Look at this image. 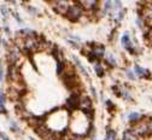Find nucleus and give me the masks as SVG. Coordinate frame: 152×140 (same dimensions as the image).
Masks as SVG:
<instances>
[{"mask_svg": "<svg viewBox=\"0 0 152 140\" xmlns=\"http://www.w3.org/2000/svg\"><path fill=\"white\" fill-rule=\"evenodd\" d=\"M112 91L117 97H121V88L118 86H112Z\"/></svg>", "mask_w": 152, "mask_h": 140, "instance_id": "nucleus-28", "label": "nucleus"}, {"mask_svg": "<svg viewBox=\"0 0 152 140\" xmlns=\"http://www.w3.org/2000/svg\"><path fill=\"white\" fill-rule=\"evenodd\" d=\"M0 138H1L3 140H10V138L5 133H3V132H0Z\"/></svg>", "mask_w": 152, "mask_h": 140, "instance_id": "nucleus-32", "label": "nucleus"}, {"mask_svg": "<svg viewBox=\"0 0 152 140\" xmlns=\"http://www.w3.org/2000/svg\"><path fill=\"white\" fill-rule=\"evenodd\" d=\"M147 129H148V134H152V118L147 121Z\"/></svg>", "mask_w": 152, "mask_h": 140, "instance_id": "nucleus-30", "label": "nucleus"}, {"mask_svg": "<svg viewBox=\"0 0 152 140\" xmlns=\"http://www.w3.org/2000/svg\"><path fill=\"white\" fill-rule=\"evenodd\" d=\"M92 54L94 56V58L97 59V61H100L102 58H104L105 56V46L102 45V44H93L91 45V50Z\"/></svg>", "mask_w": 152, "mask_h": 140, "instance_id": "nucleus-6", "label": "nucleus"}, {"mask_svg": "<svg viewBox=\"0 0 152 140\" xmlns=\"http://www.w3.org/2000/svg\"><path fill=\"white\" fill-rule=\"evenodd\" d=\"M80 97H81V94H80L77 91H74V92L71 93V95L66 99V102H65V106L68 108V110L75 111L76 109H79Z\"/></svg>", "mask_w": 152, "mask_h": 140, "instance_id": "nucleus-3", "label": "nucleus"}, {"mask_svg": "<svg viewBox=\"0 0 152 140\" xmlns=\"http://www.w3.org/2000/svg\"><path fill=\"white\" fill-rule=\"evenodd\" d=\"M79 109H81V111H86V110H91V109H93L92 99H91L89 97H87V95H81V97H80Z\"/></svg>", "mask_w": 152, "mask_h": 140, "instance_id": "nucleus-10", "label": "nucleus"}, {"mask_svg": "<svg viewBox=\"0 0 152 140\" xmlns=\"http://www.w3.org/2000/svg\"><path fill=\"white\" fill-rule=\"evenodd\" d=\"M5 100H6V98L5 95L3 94V92L0 91V112H1L3 115L6 114V109H5Z\"/></svg>", "mask_w": 152, "mask_h": 140, "instance_id": "nucleus-18", "label": "nucleus"}, {"mask_svg": "<svg viewBox=\"0 0 152 140\" xmlns=\"http://www.w3.org/2000/svg\"><path fill=\"white\" fill-rule=\"evenodd\" d=\"M0 41H1V40H0Z\"/></svg>", "mask_w": 152, "mask_h": 140, "instance_id": "nucleus-38", "label": "nucleus"}, {"mask_svg": "<svg viewBox=\"0 0 152 140\" xmlns=\"http://www.w3.org/2000/svg\"><path fill=\"white\" fill-rule=\"evenodd\" d=\"M37 34L31 30V29H28V28H24V29H21L17 32V37H22V39H29V37H36Z\"/></svg>", "mask_w": 152, "mask_h": 140, "instance_id": "nucleus-12", "label": "nucleus"}, {"mask_svg": "<svg viewBox=\"0 0 152 140\" xmlns=\"http://www.w3.org/2000/svg\"><path fill=\"white\" fill-rule=\"evenodd\" d=\"M105 58H106V62H107L111 67H116V59H115V57H113L112 53H107Z\"/></svg>", "mask_w": 152, "mask_h": 140, "instance_id": "nucleus-22", "label": "nucleus"}, {"mask_svg": "<svg viewBox=\"0 0 152 140\" xmlns=\"http://www.w3.org/2000/svg\"><path fill=\"white\" fill-rule=\"evenodd\" d=\"M26 9H27L29 12H31L33 15H36V13H37V10H36V9H34V7H31V6H27Z\"/></svg>", "mask_w": 152, "mask_h": 140, "instance_id": "nucleus-31", "label": "nucleus"}, {"mask_svg": "<svg viewBox=\"0 0 152 140\" xmlns=\"http://www.w3.org/2000/svg\"><path fill=\"white\" fill-rule=\"evenodd\" d=\"M13 16H15V18L17 19V21H18V22H20V23H22V19H21L20 15H18V13H13Z\"/></svg>", "mask_w": 152, "mask_h": 140, "instance_id": "nucleus-34", "label": "nucleus"}, {"mask_svg": "<svg viewBox=\"0 0 152 140\" xmlns=\"http://www.w3.org/2000/svg\"><path fill=\"white\" fill-rule=\"evenodd\" d=\"M122 140H137V136L132 133L130 129H127L123 132V135H122Z\"/></svg>", "mask_w": 152, "mask_h": 140, "instance_id": "nucleus-17", "label": "nucleus"}, {"mask_svg": "<svg viewBox=\"0 0 152 140\" xmlns=\"http://www.w3.org/2000/svg\"><path fill=\"white\" fill-rule=\"evenodd\" d=\"M126 76L130 80V81H134V80L137 78V76H135V74L133 70H126Z\"/></svg>", "mask_w": 152, "mask_h": 140, "instance_id": "nucleus-24", "label": "nucleus"}, {"mask_svg": "<svg viewBox=\"0 0 152 140\" xmlns=\"http://www.w3.org/2000/svg\"><path fill=\"white\" fill-rule=\"evenodd\" d=\"M20 58H21V50L17 46H12L6 56V61L9 62V64L17 65V62L20 61Z\"/></svg>", "mask_w": 152, "mask_h": 140, "instance_id": "nucleus-5", "label": "nucleus"}, {"mask_svg": "<svg viewBox=\"0 0 152 140\" xmlns=\"http://www.w3.org/2000/svg\"><path fill=\"white\" fill-rule=\"evenodd\" d=\"M132 133L134 134L137 138H140V136H145L148 134V129H147V122H144V121H139L138 123H135L133 126V128L130 129Z\"/></svg>", "mask_w": 152, "mask_h": 140, "instance_id": "nucleus-4", "label": "nucleus"}, {"mask_svg": "<svg viewBox=\"0 0 152 140\" xmlns=\"http://www.w3.org/2000/svg\"><path fill=\"white\" fill-rule=\"evenodd\" d=\"M65 71V63L64 62H57L56 64V73L58 75H62Z\"/></svg>", "mask_w": 152, "mask_h": 140, "instance_id": "nucleus-19", "label": "nucleus"}, {"mask_svg": "<svg viewBox=\"0 0 152 140\" xmlns=\"http://www.w3.org/2000/svg\"><path fill=\"white\" fill-rule=\"evenodd\" d=\"M93 140H97V139H93Z\"/></svg>", "mask_w": 152, "mask_h": 140, "instance_id": "nucleus-37", "label": "nucleus"}, {"mask_svg": "<svg viewBox=\"0 0 152 140\" xmlns=\"http://www.w3.org/2000/svg\"><path fill=\"white\" fill-rule=\"evenodd\" d=\"M0 10H1V13H3V16H4V18H7L9 17V9H7V6H5V5H1L0 6Z\"/></svg>", "mask_w": 152, "mask_h": 140, "instance_id": "nucleus-25", "label": "nucleus"}, {"mask_svg": "<svg viewBox=\"0 0 152 140\" xmlns=\"http://www.w3.org/2000/svg\"><path fill=\"white\" fill-rule=\"evenodd\" d=\"M134 74H135V76H138V77H142V78H151V73H150L147 69L141 68V67H140V65H138V64H135V65H134Z\"/></svg>", "mask_w": 152, "mask_h": 140, "instance_id": "nucleus-11", "label": "nucleus"}, {"mask_svg": "<svg viewBox=\"0 0 152 140\" xmlns=\"http://www.w3.org/2000/svg\"><path fill=\"white\" fill-rule=\"evenodd\" d=\"M94 71H96V74H97L99 77H103V76H104L105 70H104V65L100 63V61L94 62Z\"/></svg>", "mask_w": 152, "mask_h": 140, "instance_id": "nucleus-13", "label": "nucleus"}, {"mask_svg": "<svg viewBox=\"0 0 152 140\" xmlns=\"http://www.w3.org/2000/svg\"><path fill=\"white\" fill-rule=\"evenodd\" d=\"M91 91H92V94L94 95V98H97V97H98V94H97V91H96V88H94V87H91Z\"/></svg>", "mask_w": 152, "mask_h": 140, "instance_id": "nucleus-33", "label": "nucleus"}, {"mask_svg": "<svg viewBox=\"0 0 152 140\" xmlns=\"http://www.w3.org/2000/svg\"><path fill=\"white\" fill-rule=\"evenodd\" d=\"M79 4L82 6L83 11H96L99 9V1H96V0H85V1H79Z\"/></svg>", "mask_w": 152, "mask_h": 140, "instance_id": "nucleus-9", "label": "nucleus"}, {"mask_svg": "<svg viewBox=\"0 0 152 140\" xmlns=\"http://www.w3.org/2000/svg\"><path fill=\"white\" fill-rule=\"evenodd\" d=\"M105 106H106V109L109 111H113V110H115V104H113L111 100H106L105 102Z\"/></svg>", "mask_w": 152, "mask_h": 140, "instance_id": "nucleus-26", "label": "nucleus"}, {"mask_svg": "<svg viewBox=\"0 0 152 140\" xmlns=\"http://www.w3.org/2000/svg\"><path fill=\"white\" fill-rule=\"evenodd\" d=\"M6 76L10 80V82H12V84H20V82H22L21 70H20V67H17V65L9 64Z\"/></svg>", "mask_w": 152, "mask_h": 140, "instance_id": "nucleus-2", "label": "nucleus"}, {"mask_svg": "<svg viewBox=\"0 0 152 140\" xmlns=\"http://www.w3.org/2000/svg\"><path fill=\"white\" fill-rule=\"evenodd\" d=\"M63 136H64V140H83L82 136L75 135L72 133H65V134H63Z\"/></svg>", "mask_w": 152, "mask_h": 140, "instance_id": "nucleus-21", "label": "nucleus"}, {"mask_svg": "<svg viewBox=\"0 0 152 140\" xmlns=\"http://www.w3.org/2000/svg\"><path fill=\"white\" fill-rule=\"evenodd\" d=\"M147 36H148V39H150V41H151V45H152V29H150V32L146 34Z\"/></svg>", "mask_w": 152, "mask_h": 140, "instance_id": "nucleus-35", "label": "nucleus"}, {"mask_svg": "<svg viewBox=\"0 0 152 140\" xmlns=\"http://www.w3.org/2000/svg\"><path fill=\"white\" fill-rule=\"evenodd\" d=\"M137 24H138L139 28H144V27H145V26H144V19H142V17H139V18L137 19Z\"/></svg>", "mask_w": 152, "mask_h": 140, "instance_id": "nucleus-29", "label": "nucleus"}, {"mask_svg": "<svg viewBox=\"0 0 152 140\" xmlns=\"http://www.w3.org/2000/svg\"><path fill=\"white\" fill-rule=\"evenodd\" d=\"M29 140H35V139L34 138H29Z\"/></svg>", "mask_w": 152, "mask_h": 140, "instance_id": "nucleus-36", "label": "nucleus"}, {"mask_svg": "<svg viewBox=\"0 0 152 140\" xmlns=\"http://www.w3.org/2000/svg\"><path fill=\"white\" fill-rule=\"evenodd\" d=\"M103 5H104V6L102 7V15H105L109 10L112 9V1H105Z\"/></svg>", "mask_w": 152, "mask_h": 140, "instance_id": "nucleus-23", "label": "nucleus"}, {"mask_svg": "<svg viewBox=\"0 0 152 140\" xmlns=\"http://www.w3.org/2000/svg\"><path fill=\"white\" fill-rule=\"evenodd\" d=\"M121 41H122V46H123L129 53H132V54H138V51L135 50L134 45L132 44V41H130V36H129L128 33H124V34H123V36H122V39H121Z\"/></svg>", "mask_w": 152, "mask_h": 140, "instance_id": "nucleus-7", "label": "nucleus"}, {"mask_svg": "<svg viewBox=\"0 0 152 140\" xmlns=\"http://www.w3.org/2000/svg\"><path fill=\"white\" fill-rule=\"evenodd\" d=\"M121 97L123 98V99H126V100H129V102H132L133 100V97L130 95V93H129V91L127 89V88H121Z\"/></svg>", "mask_w": 152, "mask_h": 140, "instance_id": "nucleus-20", "label": "nucleus"}, {"mask_svg": "<svg viewBox=\"0 0 152 140\" xmlns=\"http://www.w3.org/2000/svg\"><path fill=\"white\" fill-rule=\"evenodd\" d=\"M128 119H129V122L132 123H138L139 121H141L142 119V116L139 114V112H130L129 116H128Z\"/></svg>", "mask_w": 152, "mask_h": 140, "instance_id": "nucleus-14", "label": "nucleus"}, {"mask_svg": "<svg viewBox=\"0 0 152 140\" xmlns=\"http://www.w3.org/2000/svg\"><path fill=\"white\" fill-rule=\"evenodd\" d=\"M52 4L54 5L53 6L54 11L58 15H63V16L66 15V12L69 10V3L68 1H64V0H58V1H53Z\"/></svg>", "mask_w": 152, "mask_h": 140, "instance_id": "nucleus-8", "label": "nucleus"}, {"mask_svg": "<svg viewBox=\"0 0 152 140\" xmlns=\"http://www.w3.org/2000/svg\"><path fill=\"white\" fill-rule=\"evenodd\" d=\"M72 59H74V62H75V65L77 67V68L80 69V71H81V73H82V74H83V75H85L87 78H88V77H89V75H88V71H87V70L85 69V67L81 64V62L79 61V58H77V57H75V56H72Z\"/></svg>", "mask_w": 152, "mask_h": 140, "instance_id": "nucleus-15", "label": "nucleus"}, {"mask_svg": "<svg viewBox=\"0 0 152 140\" xmlns=\"http://www.w3.org/2000/svg\"><path fill=\"white\" fill-rule=\"evenodd\" d=\"M10 125H11V129H12V130H13L15 133H17V132H18V133H20V132H21V129H20V127H18V126L16 125V122H13V121H11V122H10Z\"/></svg>", "mask_w": 152, "mask_h": 140, "instance_id": "nucleus-27", "label": "nucleus"}, {"mask_svg": "<svg viewBox=\"0 0 152 140\" xmlns=\"http://www.w3.org/2000/svg\"><path fill=\"white\" fill-rule=\"evenodd\" d=\"M117 139V134L113 129L106 128V134H105V140H116Z\"/></svg>", "mask_w": 152, "mask_h": 140, "instance_id": "nucleus-16", "label": "nucleus"}, {"mask_svg": "<svg viewBox=\"0 0 152 140\" xmlns=\"http://www.w3.org/2000/svg\"><path fill=\"white\" fill-rule=\"evenodd\" d=\"M66 18L71 22H77L80 19L83 17V9L82 6L77 3H74L71 5H69V10L66 12Z\"/></svg>", "mask_w": 152, "mask_h": 140, "instance_id": "nucleus-1", "label": "nucleus"}]
</instances>
